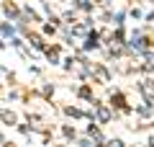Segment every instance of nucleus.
<instances>
[{"instance_id":"f257e3e1","label":"nucleus","mask_w":154,"mask_h":147,"mask_svg":"<svg viewBox=\"0 0 154 147\" xmlns=\"http://www.w3.org/2000/svg\"><path fill=\"white\" fill-rule=\"evenodd\" d=\"M110 147H121V142H110Z\"/></svg>"}]
</instances>
